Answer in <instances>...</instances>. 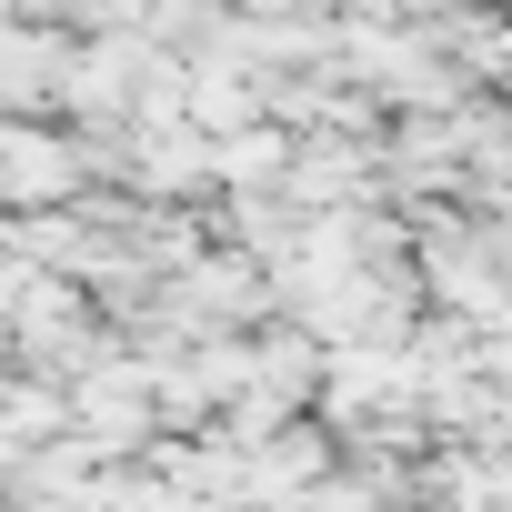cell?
Listing matches in <instances>:
<instances>
[{
    "mask_svg": "<svg viewBox=\"0 0 512 512\" xmlns=\"http://www.w3.org/2000/svg\"><path fill=\"white\" fill-rule=\"evenodd\" d=\"M292 171V131L282 121H241L211 141V191H282Z\"/></svg>",
    "mask_w": 512,
    "mask_h": 512,
    "instance_id": "2",
    "label": "cell"
},
{
    "mask_svg": "<svg viewBox=\"0 0 512 512\" xmlns=\"http://www.w3.org/2000/svg\"><path fill=\"white\" fill-rule=\"evenodd\" d=\"M81 191V151H71V121H21L0 111V211H51Z\"/></svg>",
    "mask_w": 512,
    "mask_h": 512,
    "instance_id": "1",
    "label": "cell"
}]
</instances>
